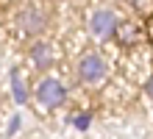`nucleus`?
I'll use <instances>...</instances> for the list:
<instances>
[{
  "mask_svg": "<svg viewBox=\"0 0 153 139\" xmlns=\"http://www.w3.org/2000/svg\"><path fill=\"white\" fill-rule=\"evenodd\" d=\"M75 72H78V81L84 86H100L106 81V75H109V64H106V59L100 53L86 50V53H81V59L75 64Z\"/></svg>",
  "mask_w": 153,
  "mask_h": 139,
  "instance_id": "nucleus-1",
  "label": "nucleus"
},
{
  "mask_svg": "<svg viewBox=\"0 0 153 139\" xmlns=\"http://www.w3.org/2000/svg\"><path fill=\"white\" fill-rule=\"evenodd\" d=\"M33 97H36V103L42 109H48V111H56L59 106H64V100H67V86L61 83L59 78H42L36 83V92H33Z\"/></svg>",
  "mask_w": 153,
  "mask_h": 139,
  "instance_id": "nucleus-2",
  "label": "nucleus"
},
{
  "mask_svg": "<svg viewBox=\"0 0 153 139\" xmlns=\"http://www.w3.org/2000/svg\"><path fill=\"white\" fill-rule=\"evenodd\" d=\"M45 28H48V14L42 11L39 6H25L17 14V31L25 36H42Z\"/></svg>",
  "mask_w": 153,
  "mask_h": 139,
  "instance_id": "nucleus-3",
  "label": "nucleus"
},
{
  "mask_svg": "<svg viewBox=\"0 0 153 139\" xmlns=\"http://www.w3.org/2000/svg\"><path fill=\"white\" fill-rule=\"evenodd\" d=\"M120 28V20L111 8H95L92 17H89V33L95 39H111Z\"/></svg>",
  "mask_w": 153,
  "mask_h": 139,
  "instance_id": "nucleus-4",
  "label": "nucleus"
},
{
  "mask_svg": "<svg viewBox=\"0 0 153 139\" xmlns=\"http://www.w3.org/2000/svg\"><path fill=\"white\" fill-rule=\"evenodd\" d=\"M28 59H31V64L36 70H50L53 67V61H56V53H53V45L50 42H33L31 48H28Z\"/></svg>",
  "mask_w": 153,
  "mask_h": 139,
  "instance_id": "nucleus-5",
  "label": "nucleus"
},
{
  "mask_svg": "<svg viewBox=\"0 0 153 139\" xmlns=\"http://www.w3.org/2000/svg\"><path fill=\"white\" fill-rule=\"evenodd\" d=\"M11 92H14V100L17 103H28V89H25V81H22V75H20V70H11Z\"/></svg>",
  "mask_w": 153,
  "mask_h": 139,
  "instance_id": "nucleus-6",
  "label": "nucleus"
},
{
  "mask_svg": "<svg viewBox=\"0 0 153 139\" xmlns=\"http://www.w3.org/2000/svg\"><path fill=\"white\" fill-rule=\"evenodd\" d=\"M114 36H123V42H134V39H137V36H139V33H137V31H134V28H131V25H125V28L120 25V28H117V33H114Z\"/></svg>",
  "mask_w": 153,
  "mask_h": 139,
  "instance_id": "nucleus-7",
  "label": "nucleus"
},
{
  "mask_svg": "<svg viewBox=\"0 0 153 139\" xmlns=\"http://www.w3.org/2000/svg\"><path fill=\"white\" fill-rule=\"evenodd\" d=\"M70 123L84 131V128H89V114H75V117H70Z\"/></svg>",
  "mask_w": 153,
  "mask_h": 139,
  "instance_id": "nucleus-8",
  "label": "nucleus"
},
{
  "mask_svg": "<svg viewBox=\"0 0 153 139\" xmlns=\"http://www.w3.org/2000/svg\"><path fill=\"white\" fill-rule=\"evenodd\" d=\"M17 131H20V117H11V123H8V136H11V134H17Z\"/></svg>",
  "mask_w": 153,
  "mask_h": 139,
  "instance_id": "nucleus-9",
  "label": "nucleus"
},
{
  "mask_svg": "<svg viewBox=\"0 0 153 139\" xmlns=\"http://www.w3.org/2000/svg\"><path fill=\"white\" fill-rule=\"evenodd\" d=\"M148 92L153 95V75H150V81H148Z\"/></svg>",
  "mask_w": 153,
  "mask_h": 139,
  "instance_id": "nucleus-10",
  "label": "nucleus"
}]
</instances>
